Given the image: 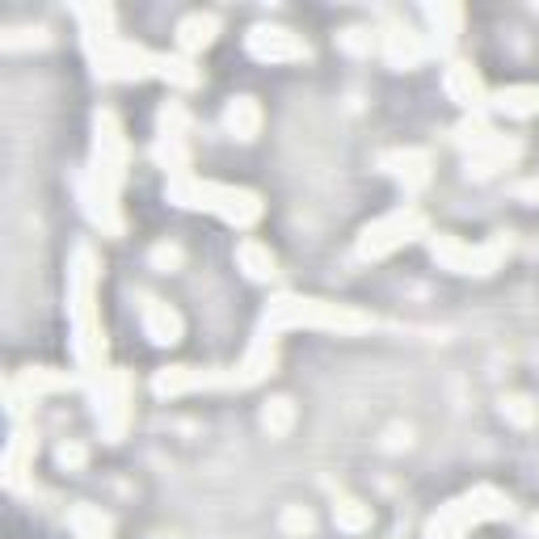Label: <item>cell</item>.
<instances>
[{
	"label": "cell",
	"mask_w": 539,
	"mask_h": 539,
	"mask_svg": "<svg viewBox=\"0 0 539 539\" xmlns=\"http://www.w3.org/2000/svg\"><path fill=\"white\" fill-rule=\"evenodd\" d=\"M379 51H384V59L392 68H417L422 64V55H426V47H422V38H417L409 26H401V22H388L384 26V34H379Z\"/></svg>",
	"instance_id": "obj_10"
},
{
	"label": "cell",
	"mask_w": 539,
	"mask_h": 539,
	"mask_svg": "<svg viewBox=\"0 0 539 539\" xmlns=\"http://www.w3.org/2000/svg\"><path fill=\"white\" fill-rule=\"evenodd\" d=\"M51 34L43 26H22V30H5L0 34V47L5 51H22V47H47Z\"/></svg>",
	"instance_id": "obj_27"
},
{
	"label": "cell",
	"mask_w": 539,
	"mask_h": 539,
	"mask_svg": "<svg viewBox=\"0 0 539 539\" xmlns=\"http://www.w3.org/2000/svg\"><path fill=\"white\" fill-rule=\"evenodd\" d=\"M426 22L434 26V38H438V47H451L455 43V34L459 26H464V9H455V5H430L426 9Z\"/></svg>",
	"instance_id": "obj_21"
},
{
	"label": "cell",
	"mask_w": 539,
	"mask_h": 539,
	"mask_svg": "<svg viewBox=\"0 0 539 539\" xmlns=\"http://www.w3.org/2000/svg\"><path fill=\"white\" fill-rule=\"evenodd\" d=\"M236 266H241L253 283H266V278L278 274V262H274V253L266 245H257V241H241L236 245Z\"/></svg>",
	"instance_id": "obj_18"
},
{
	"label": "cell",
	"mask_w": 539,
	"mask_h": 539,
	"mask_svg": "<svg viewBox=\"0 0 539 539\" xmlns=\"http://www.w3.org/2000/svg\"><path fill=\"white\" fill-rule=\"evenodd\" d=\"M245 47L253 59H266V64H291V59H308V43L287 26H253Z\"/></svg>",
	"instance_id": "obj_9"
},
{
	"label": "cell",
	"mask_w": 539,
	"mask_h": 539,
	"mask_svg": "<svg viewBox=\"0 0 539 539\" xmlns=\"http://www.w3.org/2000/svg\"><path fill=\"white\" fill-rule=\"evenodd\" d=\"M379 169L396 182H405V190H422L430 182V156L422 148H405V152H384L379 156Z\"/></svg>",
	"instance_id": "obj_12"
},
{
	"label": "cell",
	"mask_w": 539,
	"mask_h": 539,
	"mask_svg": "<svg viewBox=\"0 0 539 539\" xmlns=\"http://www.w3.org/2000/svg\"><path fill=\"white\" fill-rule=\"evenodd\" d=\"M131 379L123 371L114 375H102V384H97V426L110 443H118L127 430V417H131Z\"/></svg>",
	"instance_id": "obj_8"
},
{
	"label": "cell",
	"mask_w": 539,
	"mask_h": 539,
	"mask_svg": "<svg viewBox=\"0 0 539 539\" xmlns=\"http://www.w3.org/2000/svg\"><path fill=\"white\" fill-rule=\"evenodd\" d=\"M215 34H219V22H215L211 13H190V17L177 22V47H182L186 55H194V51L211 47Z\"/></svg>",
	"instance_id": "obj_15"
},
{
	"label": "cell",
	"mask_w": 539,
	"mask_h": 539,
	"mask_svg": "<svg viewBox=\"0 0 539 539\" xmlns=\"http://www.w3.org/2000/svg\"><path fill=\"white\" fill-rule=\"evenodd\" d=\"M34 451H38V434L30 426H17L9 438V451H5V485L9 489H22L26 468L34 464Z\"/></svg>",
	"instance_id": "obj_13"
},
{
	"label": "cell",
	"mask_w": 539,
	"mask_h": 539,
	"mask_svg": "<svg viewBox=\"0 0 539 539\" xmlns=\"http://www.w3.org/2000/svg\"><path fill=\"white\" fill-rule=\"evenodd\" d=\"M278 527H283L287 535H295V539H304V535H312L316 518H312V510H304V506H287L283 518H278Z\"/></svg>",
	"instance_id": "obj_28"
},
{
	"label": "cell",
	"mask_w": 539,
	"mask_h": 539,
	"mask_svg": "<svg viewBox=\"0 0 539 539\" xmlns=\"http://www.w3.org/2000/svg\"><path fill=\"white\" fill-rule=\"evenodd\" d=\"M506 514H510V497L481 485V489H472L468 497L451 502L447 510H438L430 518V527H426V539H464L468 527L489 523V518H506Z\"/></svg>",
	"instance_id": "obj_4"
},
{
	"label": "cell",
	"mask_w": 539,
	"mask_h": 539,
	"mask_svg": "<svg viewBox=\"0 0 539 539\" xmlns=\"http://www.w3.org/2000/svg\"><path fill=\"white\" fill-rule=\"evenodd\" d=\"M409 438H413L409 426H392L388 438H384V451H401V447H409Z\"/></svg>",
	"instance_id": "obj_32"
},
{
	"label": "cell",
	"mask_w": 539,
	"mask_h": 539,
	"mask_svg": "<svg viewBox=\"0 0 539 539\" xmlns=\"http://www.w3.org/2000/svg\"><path fill=\"white\" fill-rule=\"evenodd\" d=\"M156 76H165L177 89H194L198 85V68L186 55H156Z\"/></svg>",
	"instance_id": "obj_22"
},
{
	"label": "cell",
	"mask_w": 539,
	"mask_h": 539,
	"mask_svg": "<svg viewBox=\"0 0 539 539\" xmlns=\"http://www.w3.org/2000/svg\"><path fill=\"white\" fill-rule=\"evenodd\" d=\"M224 127L232 139L249 144V139H257V131H262V106H257L253 97H232V106L224 110Z\"/></svg>",
	"instance_id": "obj_14"
},
{
	"label": "cell",
	"mask_w": 539,
	"mask_h": 539,
	"mask_svg": "<svg viewBox=\"0 0 539 539\" xmlns=\"http://www.w3.org/2000/svg\"><path fill=\"white\" fill-rule=\"evenodd\" d=\"M371 506H363L358 497H346V493H337L333 497V523H337V531H346V535H363V531H371Z\"/></svg>",
	"instance_id": "obj_17"
},
{
	"label": "cell",
	"mask_w": 539,
	"mask_h": 539,
	"mask_svg": "<svg viewBox=\"0 0 539 539\" xmlns=\"http://www.w3.org/2000/svg\"><path fill=\"white\" fill-rule=\"evenodd\" d=\"M123 169H127V144H123V131H118V118L110 110L97 114V144H93V169L89 177L97 186H106L118 194L123 186Z\"/></svg>",
	"instance_id": "obj_7"
},
{
	"label": "cell",
	"mask_w": 539,
	"mask_h": 539,
	"mask_svg": "<svg viewBox=\"0 0 539 539\" xmlns=\"http://www.w3.org/2000/svg\"><path fill=\"white\" fill-rule=\"evenodd\" d=\"M139 321H144V333L152 337L156 346L182 342V316H177V312L165 304V299L144 295V304H139Z\"/></svg>",
	"instance_id": "obj_11"
},
{
	"label": "cell",
	"mask_w": 539,
	"mask_h": 539,
	"mask_svg": "<svg viewBox=\"0 0 539 539\" xmlns=\"http://www.w3.org/2000/svg\"><path fill=\"white\" fill-rule=\"evenodd\" d=\"M430 253H434V262H443L455 274H493L510 257V236H497L489 245H464L455 236H434Z\"/></svg>",
	"instance_id": "obj_6"
},
{
	"label": "cell",
	"mask_w": 539,
	"mask_h": 539,
	"mask_svg": "<svg viewBox=\"0 0 539 539\" xmlns=\"http://www.w3.org/2000/svg\"><path fill=\"white\" fill-rule=\"evenodd\" d=\"M76 379L68 371H51V367H30L22 379H17V388H22L26 396H43V392H64L72 388Z\"/></svg>",
	"instance_id": "obj_20"
},
{
	"label": "cell",
	"mask_w": 539,
	"mask_h": 539,
	"mask_svg": "<svg viewBox=\"0 0 539 539\" xmlns=\"http://www.w3.org/2000/svg\"><path fill=\"white\" fill-rule=\"evenodd\" d=\"M518 198H527V203H539V182H518V186H510Z\"/></svg>",
	"instance_id": "obj_33"
},
{
	"label": "cell",
	"mask_w": 539,
	"mask_h": 539,
	"mask_svg": "<svg viewBox=\"0 0 539 539\" xmlns=\"http://www.w3.org/2000/svg\"><path fill=\"white\" fill-rule=\"evenodd\" d=\"M262 426L278 438V434H287L295 426V405L287 401V396H270L266 409H262Z\"/></svg>",
	"instance_id": "obj_24"
},
{
	"label": "cell",
	"mask_w": 539,
	"mask_h": 539,
	"mask_svg": "<svg viewBox=\"0 0 539 539\" xmlns=\"http://www.w3.org/2000/svg\"><path fill=\"white\" fill-rule=\"evenodd\" d=\"M531 535H535V539H539V514H535V523H531Z\"/></svg>",
	"instance_id": "obj_34"
},
{
	"label": "cell",
	"mask_w": 539,
	"mask_h": 539,
	"mask_svg": "<svg viewBox=\"0 0 539 539\" xmlns=\"http://www.w3.org/2000/svg\"><path fill=\"white\" fill-rule=\"evenodd\" d=\"M55 459H59V468H64V472H81V468L89 464V451H85L81 443H72V438H68V443L55 451Z\"/></svg>",
	"instance_id": "obj_30"
},
{
	"label": "cell",
	"mask_w": 539,
	"mask_h": 539,
	"mask_svg": "<svg viewBox=\"0 0 539 539\" xmlns=\"http://www.w3.org/2000/svg\"><path fill=\"white\" fill-rule=\"evenodd\" d=\"M493 127L485 123V118H468V123H459L455 127V144L459 148H472V152H481V148H489L493 144Z\"/></svg>",
	"instance_id": "obj_25"
},
{
	"label": "cell",
	"mask_w": 539,
	"mask_h": 539,
	"mask_svg": "<svg viewBox=\"0 0 539 539\" xmlns=\"http://www.w3.org/2000/svg\"><path fill=\"white\" fill-rule=\"evenodd\" d=\"M443 85H447V97L459 102V106H476L485 97V85H481V76H476L472 64H451Z\"/></svg>",
	"instance_id": "obj_16"
},
{
	"label": "cell",
	"mask_w": 539,
	"mask_h": 539,
	"mask_svg": "<svg viewBox=\"0 0 539 539\" xmlns=\"http://www.w3.org/2000/svg\"><path fill=\"white\" fill-rule=\"evenodd\" d=\"M287 329H333V333H358L371 329V316L342 308V304H325V299H295V295H278L262 316V333L257 337H278Z\"/></svg>",
	"instance_id": "obj_2"
},
{
	"label": "cell",
	"mask_w": 539,
	"mask_h": 539,
	"mask_svg": "<svg viewBox=\"0 0 539 539\" xmlns=\"http://www.w3.org/2000/svg\"><path fill=\"white\" fill-rule=\"evenodd\" d=\"M169 203L190 207V211H211L219 219H228L236 228H253L262 219V198L253 190H236V186H219V182H198L194 173L169 177Z\"/></svg>",
	"instance_id": "obj_3"
},
{
	"label": "cell",
	"mask_w": 539,
	"mask_h": 539,
	"mask_svg": "<svg viewBox=\"0 0 539 539\" xmlns=\"http://www.w3.org/2000/svg\"><path fill=\"white\" fill-rule=\"evenodd\" d=\"M422 232H426V215L417 207H401V211H392L384 219H375V224L358 236V257H363V262H379V257L396 253Z\"/></svg>",
	"instance_id": "obj_5"
},
{
	"label": "cell",
	"mask_w": 539,
	"mask_h": 539,
	"mask_svg": "<svg viewBox=\"0 0 539 539\" xmlns=\"http://www.w3.org/2000/svg\"><path fill=\"white\" fill-rule=\"evenodd\" d=\"M502 417L514 426H535L539 422V405L531 396H502Z\"/></svg>",
	"instance_id": "obj_26"
},
{
	"label": "cell",
	"mask_w": 539,
	"mask_h": 539,
	"mask_svg": "<svg viewBox=\"0 0 539 539\" xmlns=\"http://www.w3.org/2000/svg\"><path fill=\"white\" fill-rule=\"evenodd\" d=\"M72 531H76V539H110V514H102L97 506H76Z\"/></svg>",
	"instance_id": "obj_23"
},
{
	"label": "cell",
	"mask_w": 539,
	"mask_h": 539,
	"mask_svg": "<svg viewBox=\"0 0 539 539\" xmlns=\"http://www.w3.org/2000/svg\"><path fill=\"white\" fill-rule=\"evenodd\" d=\"M493 106L502 110L506 118H531V114H539V89L535 85L502 89V93H493Z\"/></svg>",
	"instance_id": "obj_19"
},
{
	"label": "cell",
	"mask_w": 539,
	"mask_h": 539,
	"mask_svg": "<svg viewBox=\"0 0 539 539\" xmlns=\"http://www.w3.org/2000/svg\"><path fill=\"white\" fill-rule=\"evenodd\" d=\"M342 47H346L350 55H371V51L379 47V38H375V30H363V26H350V30L342 34Z\"/></svg>",
	"instance_id": "obj_29"
},
{
	"label": "cell",
	"mask_w": 539,
	"mask_h": 539,
	"mask_svg": "<svg viewBox=\"0 0 539 539\" xmlns=\"http://www.w3.org/2000/svg\"><path fill=\"white\" fill-rule=\"evenodd\" d=\"M177 266H182V249H177V245H156L152 249V270L173 274Z\"/></svg>",
	"instance_id": "obj_31"
},
{
	"label": "cell",
	"mask_w": 539,
	"mask_h": 539,
	"mask_svg": "<svg viewBox=\"0 0 539 539\" xmlns=\"http://www.w3.org/2000/svg\"><path fill=\"white\" fill-rule=\"evenodd\" d=\"M93 287H97V257H93V249H76L72 278H68L76 358H81V367L97 379V375H106V337H102V321H97V312H93Z\"/></svg>",
	"instance_id": "obj_1"
}]
</instances>
